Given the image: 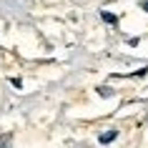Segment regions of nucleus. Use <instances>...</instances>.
Returning <instances> with one entry per match:
<instances>
[{"mask_svg":"<svg viewBox=\"0 0 148 148\" xmlns=\"http://www.w3.org/2000/svg\"><path fill=\"white\" fill-rule=\"evenodd\" d=\"M101 15H103V20H106V23H110V25L116 23V15H113V13H101Z\"/></svg>","mask_w":148,"mask_h":148,"instance_id":"3","label":"nucleus"},{"mask_svg":"<svg viewBox=\"0 0 148 148\" xmlns=\"http://www.w3.org/2000/svg\"><path fill=\"white\" fill-rule=\"evenodd\" d=\"M140 8H143V10L148 13V0H143V3H140Z\"/></svg>","mask_w":148,"mask_h":148,"instance_id":"5","label":"nucleus"},{"mask_svg":"<svg viewBox=\"0 0 148 148\" xmlns=\"http://www.w3.org/2000/svg\"><path fill=\"white\" fill-rule=\"evenodd\" d=\"M10 140H13V136H10V133H3V138H0V148H5Z\"/></svg>","mask_w":148,"mask_h":148,"instance_id":"2","label":"nucleus"},{"mask_svg":"<svg viewBox=\"0 0 148 148\" xmlns=\"http://www.w3.org/2000/svg\"><path fill=\"white\" fill-rule=\"evenodd\" d=\"M98 93H101L103 98H108V95H113V90H110V88H106V86H103V88H98Z\"/></svg>","mask_w":148,"mask_h":148,"instance_id":"4","label":"nucleus"},{"mask_svg":"<svg viewBox=\"0 0 148 148\" xmlns=\"http://www.w3.org/2000/svg\"><path fill=\"white\" fill-rule=\"evenodd\" d=\"M118 138V131H106L101 133V143H110V140H116Z\"/></svg>","mask_w":148,"mask_h":148,"instance_id":"1","label":"nucleus"}]
</instances>
